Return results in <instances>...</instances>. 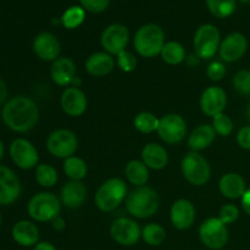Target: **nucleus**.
<instances>
[{
    "label": "nucleus",
    "mask_w": 250,
    "mask_h": 250,
    "mask_svg": "<svg viewBox=\"0 0 250 250\" xmlns=\"http://www.w3.org/2000/svg\"><path fill=\"white\" fill-rule=\"evenodd\" d=\"M1 114L5 125L19 133L31 131L39 120V109L36 103L22 95L5 103Z\"/></svg>",
    "instance_id": "nucleus-1"
},
{
    "label": "nucleus",
    "mask_w": 250,
    "mask_h": 250,
    "mask_svg": "<svg viewBox=\"0 0 250 250\" xmlns=\"http://www.w3.org/2000/svg\"><path fill=\"white\" fill-rule=\"evenodd\" d=\"M159 194L148 186L137 187L126 198V209L136 219H148L158 211Z\"/></svg>",
    "instance_id": "nucleus-2"
},
{
    "label": "nucleus",
    "mask_w": 250,
    "mask_h": 250,
    "mask_svg": "<svg viewBox=\"0 0 250 250\" xmlns=\"http://www.w3.org/2000/svg\"><path fill=\"white\" fill-rule=\"evenodd\" d=\"M133 45L138 55L151 59L160 55L165 45V34L163 28L155 23H148L138 28L134 34Z\"/></svg>",
    "instance_id": "nucleus-3"
},
{
    "label": "nucleus",
    "mask_w": 250,
    "mask_h": 250,
    "mask_svg": "<svg viewBox=\"0 0 250 250\" xmlns=\"http://www.w3.org/2000/svg\"><path fill=\"white\" fill-rule=\"evenodd\" d=\"M127 186L121 178H109L105 181L94 195V203L100 211H114L127 198Z\"/></svg>",
    "instance_id": "nucleus-4"
},
{
    "label": "nucleus",
    "mask_w": 250,
    "mask_h": 250,
    "mask_svg": "<svg viewBox=\"0 0 250 250\" xmlns=\"http://www.w3.org/2000/svg\"><path fill=\"white\" fill-rule=\"evenodd\" d=\"M181 170L186 181L195 187L207 185L211 177L209 161L199 151H189L186 154L181 163Z\"/></svg>",
    "instance_id": "nucleus-5"
},
{
    "label": "nucleus",
    "mask_w": 250,
    "mask_h": 250,
    "mask_svg": "<svg viewBox=\"0 0 250 250\" xmlns=\"http://www.w3.org/2000/svg\"><path fill=\"white\" fill-rule=\"evenodd\" d=\"M27 210H28V215L34 221H53L55 217L60 215L61 202L53 193H37L28 202Z\"/></svg>",
    "instance_id": "nucleus-6"
},
{
    "label": "nucleus",
    "mask_w": 250,
    "mask_h": 250,
    "mask_svg": "<svg viewBox=\"0 0 250 250\" xmlns=\"http://www.w3.org/2000/svg\"><path fill=\"white\" fill-rule=\"evenodd\" d=\"M221 44L220 31L214 24H203L197 29L193 38V45L197 58L211 59L219 51Z\"/></svg>",
    "instance_id": "nucleus-7"
},
{
    "label": "nucleus",
    "mask_w": 250,
    "mask_h": 250,
    "mask_svg": "<svg viewBox=\"0 0 250 250\" xmlns=\"http://www.w3.org/2000/svg\"><path fill=\"white\" fill-rule=\"evenodd\" d=\"M200 242L207 248L220 250L229 242V229L219 217H210L202 222L199 227Z\"/></svg>",
    "instance_id": "nucleus-8"
},
{
    "label": "nucleus",
    "mask_w": 250,
    "mask_h": 250,
    "mask_svg": "<svg viewBox=\"0 0 250 250\" xmlns=\"http://www.w3.org/2000/svg\"><path fill=\"white\" fill-rule=\"evenodd\" d=\"M46 149L53 156L67 159L73 156L78 149V139L75 132L66 128L56 129L46 139Z\"/></svg>",
    "instance_id": "nucleus-9"
},
{
    "label": "nucleus",
    "mask_w": 250,
    "mask_h": 250,
    "mask_svg": "<svg viewBox=\"0 0 250 250\" xmlns=\"http://www.w3.org/2000/svg\"><path fill=\"white\" fill-rule=\"evenodd\" d=\"M110 236L120 246L131 247L142 238V229L134 220L119 217L110 226Z\"/></svg>",
    "instance_id": "nucleus-10"
},
{
    "label": "nucleus",
    "mask_w": 250,
    "mask_h": 250,
    "mask_svg": "<svg viewBox=\"0 0 250 250\" xmlns=\"http://www.w3.org/2000/svg\"><path fill=\"white\" fill-rule=\"evenodd\" d=\"M158 134L165 143L177 144L187 136V124L178 114H167L160 119Z\"/></svg>",
    "instance_id": "nucleus-11"
},
{
    "label": "nucleus",
    "mask_w": 250,
    "mask_h": 250,
    "mask_svg": "<svg viewBox=\"0 0 250 250\" xmlns=\"http://www.w3.org/2000/svg\"><path fill=\"white\" fill-rule=\"evenodd\" d=\"M129 41V32L126 26L121 23H112L103 31L100 43L105 53L110 55H119L121 51L126 50Z\"/></svg>",
    "instance_id": "nucleus-12"
},
{
    "label": "nucleus",
    "mask_w": 250,
    "mask_h": 250,
    "mask_svg": "<svg viewBox=\"0 0 250 250\" xmlns=\"http://www.w3.org/2000/svg\"><path fill=\"white\" fill-rule=\"evenodd\" d=\"M10 156L15 165L23 170H31L38 166V150L31 142L24 138H17L12 142L10 146Z\"/></svg>",
    "instance_id": "nucleus-13"
},
{
    "label": "nucleus",
    "mask_w": 250,
    "mask_h": 250,
    "mask_svg": "<svg viewBox=\"0 0 250 250\" xmlns=\"http://www.w3.org/2000/svg\"><path fill=\"white\" fill-rule=\"evenodd\" d=\"M248 49V41L246 36L239 32H233L226 36L219 48L220 58L226 62H236L241 60Z\"/></svg>",
    "instance_id": "nucleus-14"
},
{
    "label": "nucleus",
    "mask_w": 250,
    "mask_h": 250,
    "mask_svg": "<svg viewBox=\"0 0 250 250\" xmlns=\"http://www.w3.org/2000/svg\"><path fill=\"white\" fill-rule=\"evenodd\" d=\"M21 194V183L16 173L7 166L0 165V205H10Z\"/></svg>",
    "instance_id": "nucleus-15"
},
{
    "label": "nucleus",
    "mask_w": 250,
    "mask_h": 250,
    "mask_svg": "<svg viewBox=\"0 0 250 250\" xmlns=\"http://www.w3.org/2000/svg\"><path fill=\"white\" fill-rule=\"evenodd\" d=\"M227 105V94L221 87L211 85L203 92L200 97V109L207 116L214 117L222 114Z\"/></svg>",
    "instance_id": "nucleus-16"
},
{
    "label": "nucleus",
    "mask_w": 250,
    "mask_h": 250,
    "mask_svg": "<svg viewBox=\"0 0 250 250\" xmlns=\"http://www.w3.org/2000/svg\"><path fill=\"white\" fill-rule=\"evenodd\" d=\"M171 224L180 231L190 229L195 221V208L190 200L178 199L172 204L170 210Z\"/></svg>",
    "instance_id": "nucleus-17"
},
{
    "label": "nucleus",
    "mask_w": 250,
    "mask_h": 250,
    "mask_svg": "<svg viewBox=\"0 0 250 250\" xmlns=\"http://www.w3.org/2000/svg\"><path fill=\"white\" fill-rule=\"evenodd\" d=\"M88 100L84 92L78 87H67L61 95V107L71 117H78L87 110Z\"/></svg>",
    "instance_id": "nucleus-18"
},
{
    "label": "nucleus",
    "mask_w": 250,
    "mask_h": 250,
    "mask_svg": "<svg viewBox=\"0 0 250 250\" xmlns=\"http://www.w3.org/2000/svg\"><path fill=\"white\" fill-rule=\"evenodd\" d=\"M33 50L43 61H55L61 51L59 39L50 32H42L34 38Z\"/></svg>",
    "instance_id": "nucleus-19"
},
{
    "label": "nucleus",
    "mask_w": 250,
    "mask_h": 250,
    "mask_svg": "<svg viewBox=\"0 0 250 250\" xmlns=\"http://www.w3.org/2000/svg\"><path fill=\"white\" fill-rule=\"evenodd\" d=\"M87 200V188L81 181H68L60 192V202L68 209H78Z\"/></svg>",
    "instance_id": "nucleus-20"
},
{
    "label": "nucleus",
    "mask_w": 250,
    "mask_h": 250,
    "mask_svg": "<svg viewBox=\"0 0 250 250\" xmlns=\"http://www.w3.org/2000/svg\"><path fill=\"white\" fill-rule=\"evenodd\" d=\"M50 76L54 82L60 87H70L76 76V65L72 59L58 58L53 61L50 68Z\"/></svg>",
    "instance_id": "nucleus-21"
},
{
    "label": "nucleus",
    "mask_w": 250,
    "mask_h": 250,
    "mask_svg": "<svg viewBox=\"0 0 250 250\" xmlns=\"http://www.w3.org/2000/svg\"><path fill=\"white\" fill-rule=\"evenodd\" d=\"M12 238L21 247H34L39 241V229L28 220H20L12 227Z\"/></svg>",
    "instance_id": "nucleus-22"
},
{
    "label": "nucleus",
    "mask_w": 250,
    "mask_h": 250,
    "mask_svg": "<svg viewBox=\"0 0 250 250\" xmlns=\"http://www.w3.org/2000/svg\"><path fill=\"white\" fill-rule=\"evenodd\" d=\"M219 190L225 198L239 199L247 190L246 181L241 175L236 172L225 173L219 182Z\"/></svg>",
    "instance_id": "nucleus-23"
},
{
    "label": "nucleus",
    "mask_w": 250,
    "mask_h": 250,
    "mask_svg": "<svg viewBox=\"0 0 250 250\" xmlns=\"http://www.w3.org/2000/svg\"><path fill=\"white\" fill-rule=\"evenodd\" d=\"M114 67L115 59L107 53L98 51L88 56L85 60V71L94 77H103V76L109 75L114 70Z\"/></svg>",
    "instance_id": "nucleus-24"
},
{
    "label": "nucleus",
    "mask_w": 250,
    "mask_h": 250,
    "mask_svg": "<svg viewBox=\"0 0 250 250\" xmlns=\"http://www.w3.org/2000/svg\"><path fill=\"white\" fill-rule=\"evenodd\" d=\"M142 161L151 170H163L168 164L166 149L158 143H148L142 149Z\"/></svg>",
    "instance_id": "nucleus-25"
},
{
    "label": "nucleus",
    "mask_w": 250,
    "mask_h": 250,
    "mask_svg": "<svg viewBox=\"0 0 250 250\" xmlns=\"http://www.w3.org/2000/svg\"><path fill=\"white\" fill-rule=\"evenodd\" d=\"M216 132L211 125H200L192 131L188 137V146L192 151H199L207 149L214 143Z\"/></svg>",
    "instance_id": "nucleus-26"
},
{
    "label": "nucleus",
    "mask_w": 250,
    "mask_h": 250,
    "mask_svg": "<svg viewBox=\"0 0 250 250\" xmlns=\"http://www.w3.org/2000/svg\"><path fill=\"white\" fill-rule=\"evenodd\" d=\"M125 175L127 181L136 187H143L148 183L149 167L141 160H131L126 165Z\"/></svg>",
    "instance_id": "nucleus-27"
},
{
    "label": "nucleus",
    "mask_w": 250,
    "mask_h": 250,
    "mask_svg": "<svg viewBox=\"0 0 250 250\" xmlns=\"http://www.w3.org/2000/svg\"><path fill=\"white\" fill-rule=\"evenodd\" d=\"M63 172L71 181H82L88 172L87 163L78 156H70L63 161Z\"/></svg>",
    "instance_id": "nucleus-28"
},
{
    "label": "nucleus",
    "mask_w": 250,
    "mask_h": 250,
    "mask_svg": "<svg viewBox=\"0 0 250 250\" xmlns=\"http://www.w3.org/2000/svg\"><path fill=\"white\" fill-rule=\"evenodd\" d=\"M161 59L168 65H180L186 59V50L178 42H167L160 53Z\"/></svg>",
    "instance_id": "nucleus-29"
},
{
    "label": "nucleus",
    "mask_w": 250,
    "mask_h": 250,
    "mask_svg": "<svg viewBox=\"0 0 250 250\" xmlns=\"http://www.w3.org/2000/svg\"><path fill=\"white\" fill-rule=\"evenodd\" d=\"M142 239L150 247H159L165 242L166 229L161 225L148 224L142 229Z\"/></svg>",
    "instance_id": "nucleus-30"
},
{
    "label": "nucleus",
    "mask_w": 250,
    "mask_h": 250,
    "mask_svg": "<svg viewBox=\"0 0 250 250\" xmlns=\"http://www.w3.org/2000/svg\"><path fill=\"white\" fill-rule=\"evenodd\" d=\"M159 122H160V119L155 116L154 114L148 111L139 112L136 117H134V128L138 132L144 134H150L153 132L158 131Z\"/></svg>",
    "instance_id": "nucleus-31"
},
{
    "label": "nucleus",
    "mask_w": 250,
    "mask_h": 250,
    "mask_svg": "<svg viewBox=\"0 0 250 250\" xmlns=\"http://www.w3.org/2000/svg\"><path fill=\"white\" fill-rule=\"evenodd\" d=\"M59 175L54 166L48 164H38L36 167V181L44 188H51L58 183Z\"/></svg>",
    "instance_id": "nucleus-32"
},
{
    "label": "nucleus",
    "mask_w": 250,
    "mask_h": 250,
    "mask_svg": "<svg viewBox=\"0 0 250 250\" xmlns=\"http://www.w3.org/2000/svg\"><path fill=\"white\" fill-rule=\"evenodd\" d=\"M209 11L219 19L229 17L236 11V0H207Z\"/></svg>",
    "instance_id": "nucleus-33"
},
{
    "label": "nucleus",
    "mask_w": 250,
    "mask_h": 250,
    "mask_svg": "<svg viewBox=\"0 0 250 250\" xmlns=\"http://www.w3.org/2000/svg\"><path fill=\"white\" fill-rule=\"evenodd\" d=\"M85 19V10L82 6H71L63 12L61 23L67 29H75L83 23Z\"/></svg>",
    "instance_id": "nucleus-34"
},
{
    "label": "nucleus",
    "mask_w": 250,
    "mask_h": 250,
    "mask_svg": "<svg viewBox=\"0 0 250 250\" xmlns=\"http://www.w3.org/2000/svg\"><path fill=\"white\" fill-rule=\"evenodd\" d=\"M211 126L214 127L216 134L222 137L229 136L233 131V121L227 115H225L224 112L212 117Z\"/></svg>",
    "instance_id": "nucleus-35"
},
{
    "label": "nucleus",
    "mask_w": 250,
    "mask_h": 250,
    "mask_svg": "<svg viewBox=\"0 0 250 250\" xmlns=\"http://www.w3.org/2000/svg\"><path fill=\"white\" fill-rule=\"evenodd\" d=\"M233 87L243 97H250V70H241L234 75Z\"/></svg>",
    "instance_id": "nucleus-36"
},
{
    "label": "nucleus",
    "mask_w": 250,
    "mask_h": 250,
    "mask_svg": "<svg viewBox=\"0 0 250 250\" xmlns=\"http://www.w3.org/2000/svg\"><path fill=\"white\" fill-rule=\"evenodd\" d=\"M116 56H117L116 62H117V66L120 67V70L127 73L136 70L138 60H137L136 55H134L133 53H131V51L128 50H124Z\"/></svg>",
    "instance_id": "nucleus-37"
},
{
    "label": "nucleus",
    "mask_w": 250,
    "mask_h": 250,
    "mask_svg": "<svg viewBox=\"0 0 250 250\" xmlns=\"http://www.w3.org/2000/svg\"><path fill=\"white\" fill-rule=\"evenodd\" d=\"M239 210L234 204H225L219 211V219L225 225H232L238 220Z\"/></svg>",
    "instance_id": "nucleus-38"
},
{
    "label": "nucleus",
    "mask_w": 250,
    "mask_h": 250,
    "mask_svg": "<svg viewBox=\"0 0 250 250\" xmlns=\"http://www.w3.org/2000/svg\"><path fill=\"white\" fill-rule=\"evenodd\" d=\"M207 75L212 82H219L226 76V67L221 61H214L208 66Z\"/></svg>",
    "instance_id": "nucleus-39"
},
{
    "label": "nucleus",
    "mask_w": 250,
    "mask_h": 250,
    "mask_svg": "<svg viewBox=\"0 0 250 250\" xmlns=\"http://www.w3.org/2000/svg\"><path fill=\"white\" fill-rule=\"evenodd\" d=\"M81 5L87 11L93 12V14H99L106 10L109 6L110 0H80Z\"/></svg>",
    "instance_id": "nucleus-40"
},
{
    "label": "nucleus",
    "mask_w": 250,
    "mask_h": 250,
    "mask_svg": "<svg viewBox=\"0 0 250 250\" xmlns=\"http://www.w3.org/2000/svg\"><path fill=\"white\" fill-rule=\"evenodd\" d=\"M237 143L242 149L250 150V126H246L239 129L237 134Z\"/></svg>",
    "instance_id": "nucleus-41"
},
{
    "label": "nucleus",
    "mask_w": 250,
    "mask_h": 250,
    "mask_svg": "<svg viewBox=\"0 0 250 250\" xmlns=\"http://www.w3.org/2000/svg\"><path fill=\"white\" fill-rule=\"evenodd\" d=\"M241 202H242V208H243L244 212L250 216V188L246 190L243 197L241 198Z\"/></svg>",
    "instance_id": "nucleus-42"
},
{
    "label": "nucleus",
    "mask_w": 250,
    "mask_h": 250,
    "mask_svg": "<svg viewBox=\"0 0 250 250\" xmlns=\"http://www.w3.org/2000/svg\"><path fill=\"white\" fill-rule=\"evenodd\" d=\"M51 226H53V229H55V231L61 232V231H63V229H65L66 222H65V220H63L62 217L59 215L58 217H55V219L51 221Z\"/></svg>",
    "instance_id": "nucleus-43"
},
{
    "label": "nucleus",
    "mask_w": 250,
    "mask_h": 250,
    "mask_svg": "<svg viewBox=\"0 0 250 250\" xmlns=\"http://www.w3.org/2000/svg\"><path fill=\"white\" fill-rule=\"evenodd\" d=\"M33 250H58L54 244H51L50 242H38V243L34 246Z\"/></svg>",
    "instance_id": "nucleus-44"
},
{
    "label": "nucleus",
    "mask_w": 250,
    "mask_h": 250,
    "mask_svg": "<svg viewBox=\"0 0 250 250\" xmlns=\"http://www.w3.org/2000/svg\"><path fill=\"white\" fill-rule=\"evenodd\" d=\"M7 98V87L6 83L4 82V80L0 78V105H2L5 103Z\"/></svg>",
    "instance_id": "nucleus-45"
},
{
    "label": "nucleus",
    "mask_w": 250,
    "mask_h": 250,
    "mask_svg": "<svg viewBox=\"0 0 250 250\" xmlns=\"http://www.w3.org/2000/svg\"><path fill=\"white\" fill-rule=\"evenodd\" d=\"M4 144H2V142L0 141V160L2 159V156H4Z\"/></svg>",
    "instance_id": "nucleus-46"
},
{
    "label": "nucleus",
    "mask_w": 250,
    "mask_h": 250,
    "mask_svg": "<svg viewBox=\"0 0 250 250\" xmlns=\"http://www.w3.org/2000/svg\"><path fill=\"white\" fill-rule=\"evenodd\" d=\"M247 117H248V120L250 121V103H249L248 107H247Z\"/></svg>",
    "instance_id": "nucleus-47"
},
{
    "label": "nucleus",
    "mask_w": 250,
    "mask_h": 250,
    "mask_svg": "<svg viewBox=\"0 0 250 250\" xmlns=\"http://www.w3.org/2000/svg\"><path fill=\"white\" fill-rule=\"evenodd\" d=\"M241 2H243V4H249L250 0H239Z\"/></svg>",
    "instance_id": "nucleus-48"
},
{
    "label": "nucleus",
    "mask_w": 250,
    "mask_h": 250,
    "mask_svg": "<svg viewBox=\"0 0 250 250\" xmlns=\"http://www.w3.org/2000/svg\"><path fill=\"white\" fill-rule=\"evenodd\" d=\"M0 225H1V214H0Z\"/></svg>",
    "instance_id": "nucleus-49"
}]
</instances>
